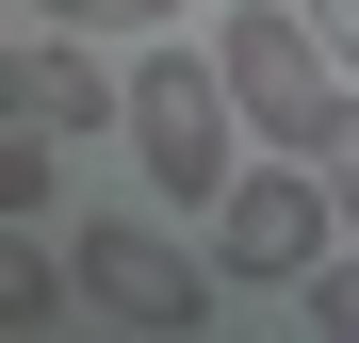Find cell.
Wrapping results in <instances>:
<instances>
[{
	"mask_svg": "<svg viewBox=\"0 0 359 343\" xmlns=\"http://www.w3.org/2000/svg\"><path fill=\"white\" fill-rule=\"evenodd\" d=\"M0 114H33V131H66V147H98V131H131V66H98L82 33H17V66H0Z\"/></svg>",
	"mask_w": 359,
	"mask_h": 343,
	"instance_id": "5b68a950",
	"label": "cell"
},
{
	"mask_svg": "<svg viewBox=\"0 0 359 343\" xmlns=\"http://www.w3.org/2000/svg\"><path fill=\"white\" fill-rule=\"evenodd\" d=\"M66 246H82V311H98V327H212V278H229V262H196L212 229L163 246V229L98 213V229H66Z\"/></svg>",
	"mask_w": 359,
	"mask_h": 343,
	"instance_id": "277c9868",
	"label": "cell"
},
{
	"mask_svg": "<svg viewBox=\"0 0 359 343\" xmlns=\"http://www.w3.org/2000/svg\"><path fill=\"white\" fill-rule=\"evenodd\" d=\"M294 311H311V343H359V246H327L311 278H294Z\"/></svg>",
	"mask_w": 359,
	"mask_h": 343,
	"instance_id": "ba28073f",
	"label": "cell"
},
{
	"mask_svg": "<svg viewBox=\"0 0 359 343\" xmlns=\"http://www.w3.org/2000/svg\"><path fill=\"white\" fill-rule=\"evenodd\" d=\"M66 196V131H33V114H0V229H33Z\"/></svg>",
	"mask_w": 359,
	"mask_h": 343,
	"instance_id": "8992f818",
	"label": "cell"
},
{
	"mask_svg": "<svg viewBox=\"0 0 359 343\" xmlns=\"http://www.w3.org/2000/svg\"><path fill=\"white\" fill-rule=\"evenodd\" d=\"M327 246H343L327 163H311V147H245V180L212 196V262H229V295H294Z\"/></svg>",
	"mask_w": 359,
	"mask_h": 343,
	"instance_id": "3957f363",
	"label": "cell"
},
{
	"mask_svg": "<svg viewBox=\"0 0 359 343\" xmlns=\"http://www.w3.org/2000/svg\"><path fill=\"white\" fill-rule=\"evenodd\" d=\"M114 147L147 163V213H196L212 229V196L245 180L262 131H245V98H229L212 49H131V131H114Z\"/></svg>",
	"mask_w": 359,
	"mask_h": 343,
	"instance_id": "6da1fadb",
	"label": "cell"
},
{
	"mask_svg": "<svg viewBox=\"0 0 359 343\" xmlns=\"http://www.w3.org/2000/svg\"><path fill=\"white\" fill-rule=\"evenodd\" d=\"M294 17H311V33L343 49V66H359V0H294Z\"/></svg>",
	"mask_w": 359,
	"mask_h": 343,
	"instance_id": "9c48e42d",
	"label": "cell"
},
{
	"mask_svg": "<svg viewBox=\"0 0 359 343\" xmlns=\"http://www.w3.org/2000/svg\"><path fill=\"white\" fill-rule=\"evenodd\" d=\"M17 17H49V33H180L196 0H17Z\"/></svg>",
	"mask_w": 359,
	"mask_h": 343,
	"instance_id": "52a82bcc",
	"label": "cell"
},
{
	"mask_svg": "<svg viewBox=\"0 0 359 343\" xmlns=\"http://www.w3.org/2000/svg\"><path fill=\"white\" fill-rule=\"evenodd\" d=\"M212 66H229V98H245L262 147H311V163H327V131H343V49L294 17V0H229V17H212Z\"/></svg>",
	"mask_w": 359,
	"mask_h": 343,
	"instance_id": "7a4b0ae2",
	"label": "cell"
}]
</instances>
